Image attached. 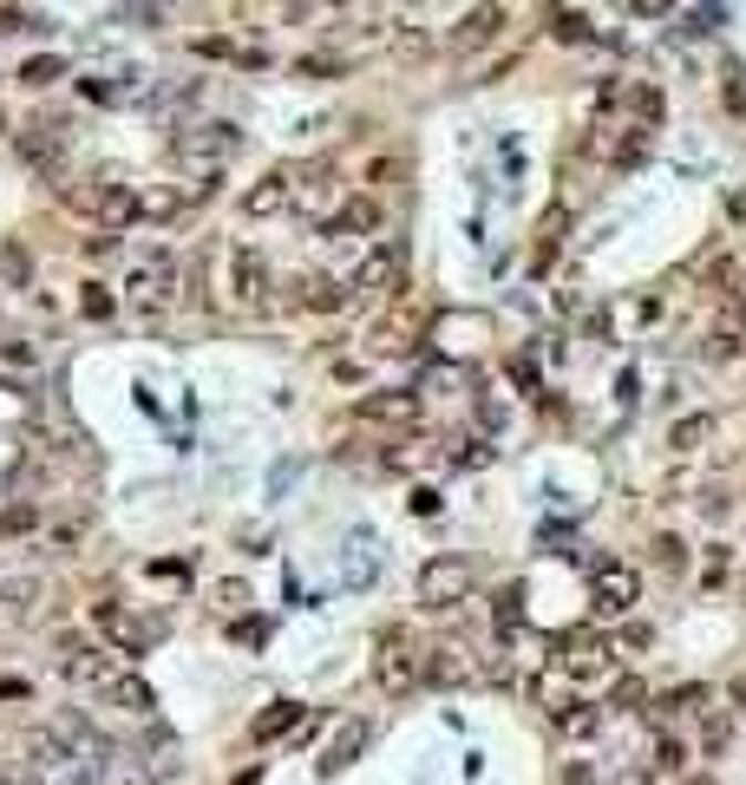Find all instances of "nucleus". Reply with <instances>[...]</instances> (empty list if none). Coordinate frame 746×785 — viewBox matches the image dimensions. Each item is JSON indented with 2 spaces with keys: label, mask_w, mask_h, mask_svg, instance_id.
Returning a JSON list of instances; mask_svg holds the SVG:
<instances>
[{
  "label": "nucleus",
  "mask_w": 746,
  "mask_h": 785,
  "mask_svg": "<svg viewBox=\"0 0 746 785\" xmlns=\"http://www.w3.org/2000/svg\"><path fill=\"white\" fill-rule=\"evenodd\" d=\"M419 602H426V609H458V602H472V570H465L458 557H433V564L419 570Z\"/></svg>",
  "instance_id": "nucleus-1"
},
{
  "label": "nucleus",
  "mask_w": 746,
  "mask_h": 785,
  "mask_svg": "<svg viewBox=\"0 0 746 785\" xmlns=\"http://www.w3.org/2000/svg\"><path fill=\"white\" fill-rule=\"evenodd\" d=\"M505 33V0H478V7H465L458 20H452V53H478V47H491Z\"/></svg>",
  "instance_id": "nucleus-2"
},
{
  "label": "nucleus",
  "mask_w": 746,
  "mask_h": 785,
  "mask_svg": "<svg viewBox=\"0 0 746 785\" xmlns=\"http://www.w3.org/2000/svg\"><path fill=\"white\" fill-rule=\"evenodd\" d=\"M609 661H615V642H602L597 629L563 636V674H570V681H602Z\"/></svg>",
  "instance_id": "nucleus-3"
},
{
  "label": "nucleus",
  "mask_w": 746,
  "mask_h": 785,
  "mask_svg": "<svg viewBox=\"0 0 746 785\" xmlns=\"http://www.w3.org/2000/svg\"><path fill=\"white\" fill-rule=\"evenodd\" d=\"M289 190H296V177H289V171H262V177L242 190V216H249V223L282 216V210H289Z\"/></svg>",
  "instance_id": "nucleus-4"
},
{
  "label": "nucleus",
  "mask_w": 746,
  "mask_h": 785,
  "mask_svg": "<svg viewBox=\"0 0 746 785\" xmlns=\"http://www.w3.org/2000/svg\"><path fill=\"white\" fill-rule=\"evenodd\" d=\"M635 596H642V576L629 570V564H602L597 570V609L602 616H629Z\"/></svg>",
  "instance_id": "nucleus-5"
},
{
  "label": "nucleus",
  "mask_w": 746,
  "mask_h": 785,
  "mask_svg": "<svg viewBox=\"0 0 746 785\" xmlns=\"http://www.w3.org/2000/svg\"><path fill=\"white\" fill-rule=\"evenodd\" d=\"M373 674H380L386 694H406V688L419 681V661H413V648L400 642V636H386V642H380V661H373Z\"/></svg>",
  "instance_id": "nucleus-6"
},
{
  "label": "nucleus",
  "mask_w": 746,
  "mask_h": 785,
  "mask_svg": "<svg viewBox=\"0 0 746 785\" xmlns=\"http://www.w3.org/2000/svg\"><path fill=\"white\" fill-rule=\"evenodd\" d=\"M550 720H557V740H570V746H590V740L602 733V707H597V701H557Z\"/></svg>",
  "instance_id": "nucleus-7"
},
{
  "label": "nucleus",
  "mask_w": 746,
  "mask_h": 785,
  "mask_svg": "<svg viewBox=\"0 0 746 785\" xmlns=\"http://www.w3.org/2000/svg\"><path fill=\"white\" fill-rule=\"evenodd\" d=\"M138 204H145V197H138L132 184H99V190H92V216H99L105 229H125V223H138Z\"/></svg>",
  "instance_id": "nucleus-8"
},
{
  "label": "nucleus",
  "mask_w": 746,
  "mask_h": 785,
  "mask_svg": "<svg viewBox=\"0 0 746 785\" xmlns=\"http://www.w3.org/2000/svg\"><path fill=\"white\" fill-rule=\"evenodd\" d=\"M66 681H79V688H105L112 681V654L105 648H92V642H66Z\"/></svg>",
  "instance_id": "nucleus-9"
},
{
  "label": "nucleus",
  "mask_w": 746,
  "mask_h": 785,
  "mask_svg": "<svg viewBox=\"0 0 746 785\" xmlns=\"http://www.w3.org/2000/svg\"><path fill=\"white\" fill-rule=\"evenodd\" d=\"M262 288H269V262H262L256 249H236V262H229V295H236L242 308H256Z\"/></svg>",
  "instance_id": "nucleus-10"
},
{
  "label": "nucleus",
  "mask_w": 746,
  "mask_h": 785,
  "mask_svg": "<svg viewBox=\"0 0 746 785\" xmlns=\"http://www.w3.org/2000/svg\"><path fill=\"white\" fill-rule=\"evenodd\" d=\"M236 144H242V132H236V125H197L190 138H177V151H184V157H197V164H217V157H229Z\"/></svg>",
  "instance_id": "nucleus-11"
},
{
  "label": "nucleus",
  "mask_w": 746,
  "mask_h": 785,
  "mask_svg": "<svg viewBox=\"0 0 746 785\" xmlns=\"http://www.w3.org/2000/svg\"><path fill=\"white\" fill-rule=\"evenodd\" d=\"M373 229H380V204H373V197H348L341 210L328 216V236H334V242H348V236H373Z\"/></svg>",
  "instance_id": "nucleus-12"
},
{
  "label": "nucleus",
  "mask_w": 746,
  "mask_h": 785,
  "mask_svg": "<svg viewBox=\"0 0 746 785\" xmlns=\"http://www.w3.org/2000/svg\"><path fill=\"white\" fill-rule=\"evenodd\" d=\"M386 282L400 288V249H373V256H361V269H354L348 295H380Z\"/></svg>",
  "instance_id": "nucleus-13"
},
{
  "label": "nucleus",
  "mask_w": 746,
  "mask_h": 785,
  "mask_svg": "<svg viewBox=\"0 0 746 785\" xmlns=\"http://www.w3.org/2000/svg\"><path fill=\"white\" fill-rule=\"evenodd\" d=\"M99 701H112L118 714H138V720H145L151 707H157V694H151L145 681H138V674H112V681L99 688Z\"/></svg>",
  "instance_id": "nucleus-14"
},
{
  "label": "nucleus",
  "mask_w": 746,
  "mask_h": 785,
  "mask_svg": "<svg viewBox=\"0 0 746 785\" xmlns=\"http://www.w3.org/2000/svg\"><path fill=\"white\" fill-rule=\"evenodd\" d=\"M649 773H655V779H687V740H681V733H655Z\"/></svg>",
  "instance_id": "nucleus-15"
},
{
  "label": "nucleus",
  "mask_w": 746,
  "mask_h": 785,
  "mask_svg": "<svg viewBox=\"0 0 746 785\" xmlns=\"http://www.w3.org/2000/svg\"><path fill=\"white\" fill-rule=\"evenodd\" d=\"M361 746H367V720H348V726H341V733H334V746H328V753H321V773H328V779H334V773H341V766H354V753H361Z\"/></svg>",
  "instance_id": "nucleus-16"
},
{
  "label": "nucleus",
  "mask_w": 746,
  "mask_h": 785,
  "mask_svg": "<svg viewBox=\"0 0 746 785\" xmlns=\"http://www.w3.org/2000/svg\"><path fill=\"white\" fill-rule=\"evenodd\" d=\"M413 413H419L413 393H367V400L354 406V420H413Z\"/></svg>",
  "instance_id": "nucleus-17"
},
{
  "label": "nucleus",
  "mask_w": 746,
  "mask_h": 785,
  "mask_svg": "<svg viewBox=\"0 0 746 785\" xmlns=\"http://www.w3.org/2000/svg\"><path fill=\"white\" fill-rule=\"evenodd\" d=\"M642 701H649V681L642 674H615L609 681V714H642Z\"/></svg>",
  "instance_id": "nucleus-18"
},
{
  "label": "nucleus",
  "mask_w": 746,
  "mask_h": 785,
  "mask_svg": "<svg viewBox=\"0 0 746 785\" xmlns=\"http://www.w3.org/2000/svg\"><path fill=\"white\" fill-rule=\"evenodd\" d=\"M419 681H433V688L465 681V661H458V648H426V668H419Z\"/></svg>",
  "instance_id": "nucleus-19"
},
{
  "label": "nucleus",
  "mask_w": 746,
  "mask_h": 785,
  "mask_svg": "<svg viewBox=\"0 0 746 785\" xmlns=\"http://www.w3.org/2000/svg\"><path fill=\"white\" fill-rule=\"evenodd\" d=\"M296 720H301V707H296V701H269V714H256V726H249V733H256V740L269 746V740H282V733H289Z\"/></svg>",
  "instance_id": "nucleus-20"
},
{
  "label": "nucleus",
  "mask_w": 746,
  "mask_h": 785,
  "mask_svg": "<svg viewBox=\"0 0 746 785\" xmlns=\"http://www.w3.org/2000/svg\"><path fill=\"white\" fill-rule=\"evenodd\" d=\"M301 288H308L301 301H308V308H321V314H334V308L348 301V282H328V276H314V282H301Z\"/></svg>",
  "instance_id": "nucleus-21"
},
{
  "label": "nucleus",
  "mask_w": 746,
  "mask_h": 785,
  "mask_svg": "<svg viewBox=\"0 0 746 785\" xmlns=\"http://www.w3.org/2000/svg\"><path fill=\"white\" fill-rule=\"evenodd\" d=\"M60 72H66V60H60V53H40V60H27V66H20V85H53Z\"/></svg>",
  "instance_id": "nucleus-22"
},
{
  "label": "nucleus",
  "mask_w": 746,
  "mask_h": 785,
  "mask_svg": "<svg viewBox=\"0 0 746 785\" xmlns=\"http://www.w3.org/2000/svg\"><path fill=\"white\" fill-rule=\"evenodd\" d=\"M649 550H655V564H662V570H687V544H681V537H674V530H662V537H655V544H649Z\"/></svg>",
  "instance_id": "nucleus-23"
},
{
  "label": "nucleus",
  "mask_w": 746,
  "mask_h": 785,
  "mask_svg": "<svg viewBox=\"0 0 746 785\" xmlns=\"http://www.w3.org/2000/svg\"><path fill=\"white\" fill-rule=\"evenodd\" d=\"M707 432H714V420H707V413H694V420H681V426L669 432V445H674V452H694Z\"/></svg>",
  "instance_id": "nucleus-24"
},
{
  "label": "nucleus",
  "mask_w": 746,
  "mask_h": 785,
  "mask_svg": "<svg viewBox=\"0 0 746 785\" xmlns=\"http://www.w3.org/2000/svg\"><path fill=\"white\" fill-rule=\"evenodd\" d=\"M727 576H734V550H727V544H714V550H707V570H701V582H707V589H721Z\"/></svg>",
  "instance_id": "nucleus-25"
},
{
  "label": "nucleus",
  "mask_w": 746,
  "mask_h": 785,
  "mask_svg": "<svg viewBox=\"0 0 746 785\" xmlns=\"http://www.w3.org/2000/svg\"><path fill=\"white\" fill-rule=\"evenodd\" d=\"M727 740H734V720H727V714H707V726H701V746H707V753H727Z\"/></svg>",
  "instance_id": "nucleus-26"
},
{
  "label": "nucleus",
  "mask_w": 746,
  "mask_h": 785,
  "mask_svg": "<svg viewBox=\"0 0 746 785\" xmlns=\"http://www.w3.org/2000/svg\"><path fill=\"white\" fill-rule=\"evenodd\" d=\"M40 524V510L33 504H13V510H0V537H20V530H33Z\"/></svg>",
  "instance_id": "nucleus-27"
},
{
  "label": "nucleus",
  "mask_w": 746,
  "mask_h": 785,
  "mask_svg": "<svg viewBox=\"0 0 746 785\" xmlns=\"http://www.w3.org/2000/svg\"><path fill=\"white\" fill-rule=\"evenodd\" d=\"M79 314H85V321H105V314H112V295H105L99 282H85V295H79Z\"/></svg>",
  "instance_id": "nucleus-28"
},
{
  "label": "nucleus",
  "mask_w": 746,
  "mask_h": 785,
  "mask_svg": "<svg viewBox=\"0 0 746 785\" xmlns=\"http://www.w3.org/2000/svg\"><path fill=\"white\" fill-rule=\"evenodd\" d=\"M0 269H7V282H27V249L7 242V249H0Z\"/></svg>",
  "instance_id": "nucleus-29"
},
{
  "label": "nucleus",
  "mask_w": 746,
  "mask_h": 785,
  "mask_svg": "<svg viewBox=\"0 0 746 785\" xmlns=\"http://www.w3.org/2000/svg\"><path fill=\"white\" fill-rule=\"evenodd\" d=\"M615 642H622V648H649V642H655V629H649V622H622Z\"/></svg>",
  "instance_id": "nucleus-30"
},
{
  "label": "nucleus",
  "mask_w": 746,
  "mask_h": 785,
  "mask_svg": "<svg viewBox=\"0 0 746 785\" xmlns=\"http://www.w3.org/2000/svg\"><path fill=\"white\" fill-rule=\"evenodd\" d=\"M707 354H714V360H734V354H740V334H714V341H707Z\"/></svg>",
  "instance_id": "nucleus-31"
},
{
  "label": "nucleus",
  "mask_w": 746,
  "mask_h": 785,
  "mask_svg": "<svg viewBox=\"0 0 746 785\" xmlns=\"http://www.w3.org/2000/svg\"><path fill=\"white\" fill-rule=\"evenodd\" d=\"M563 785H597V773H590V760H570V766H563Z\"/></svg>",
  "instance_id": "nucleus-32"
},
{
  "label": "nucleus",
  "mask_w": 746,
  "mask_h": 785,
  "mask_svg": "<svg viewBox=\"0 0 746 785\" xmlns=\"http://www.w3.org/2000/svg\"><path fill=\"white\" fill-rule=\"evenodd\" d=\"M629 7H635L642 20H662V13H674V0H629Z\"/></svg>",
  "instance_id": "nucleus-33"
},
{
  "label": "nucleus",
  "mask_w": 746,
  "mask_h": 785,
  "mask_svg": "<svg viewBox=\"0 0 746 785\" xmlns=\"http://www.w3.org/2000/svg\"><path fill=\"white\" fill-rule=\"evenodd\" d=\"M635 112H642V118H655V112H662V92H649V85H642V92H635Z\"/></svg>",
  "instance_id": "nucleus-34"
},
{
  "label": "nucleus",
  "mask_w": 746,
  "mask_h": 785,
  "mask_svg": "<svg viewBox=\"0 0 746 785\" xmlns=\"http://www.w3.org/2000/svg\"><path fill=\"white\" fill-rule=\"evenodd\" d=\"M674 785H714V779H674Z\"/></svg>",
  "instance_id": "nucleus-35"
},
{
  "label": "nucleus",
  "mask_w": 746,
  "mask_h": 785,
  "mask_svg": "<svg viewBox=\"0 0 746 785\" xmlns=\"http://www.w3.org/2000/svg\"><path fill=\"white\" fill-rule=\"evenodd\" d=\"M282 7H296V13H301V7H308V0H282Z\"/></svg>",
  "instance_id": "nucleus-36"
}]
</instances>
